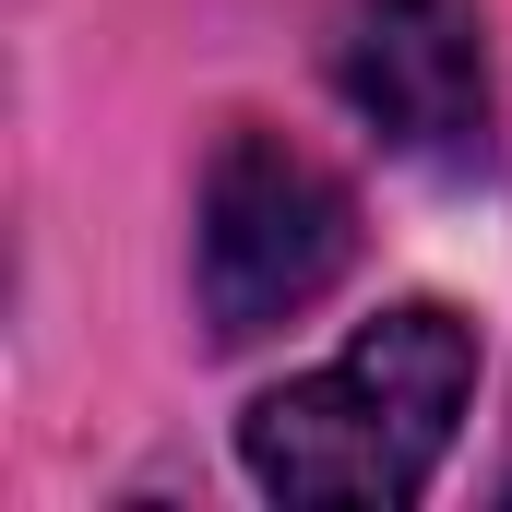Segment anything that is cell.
<instances>
[{"mask_svg": "<svg viewBox=\"0 0 512 512\" xmlns=\"http://www.w3.org/2000/svg\"><path fill=\"white\" fill-rule=\"evenodd\" d=\"M346 262H358V191L310 143L239 120L203 167V334L251 346L274 322H298Z\"/></svg>", "mask_w": 512, "mask_h": 512, "instance_id": "obj_2", "label": "cell"}, {"mask_svg": "<svg viewBox=\"0 0 512 512\" xmlns=\"http://www.w3.org/2000/svg\"><path fill=\"white\" fill-rule=\"evenodd\" d=\"M465 405H477V322L453 298H393L346 358L274 382L239 417V465H251L262 501H382L393 512L441 477Z\"/></svg>", "mask_w": 512, "mask_h": 512, "instance_id": "obj_1", "label": "cell"}, {"mask_svg": "<svg viewBox=\"0 0 512 512\" xmlns=\"http://www.w3.org/2000/svg\"><path fill=\"white\" fill-rule=\"evenodd\" d=\"M334 84L417 167H477L489 155V36H477V0H346Z\"/></svg>", "mask_w": 512, "mask_h": 512, "instance_id": "obj_3", "label": "cell"}]
</instances>
